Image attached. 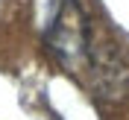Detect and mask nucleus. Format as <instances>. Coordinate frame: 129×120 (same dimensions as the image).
<instances>
[{"label":"nucleus","mask_w":129,"mask_h":120,"mask_svg":"<svg viewBox=\"0 0 129 120\" xmlns=\"http://www.w3.org/2000/svg\"><path fill=\"white\" fill-rule=\"evenodd\" d=\"M47 44L53 50V56L68 67V70H82L85 64H91V32L85 12L79 9L76 0H59L56 18L50 24Z\"/></svg>","instance_id":"obj_1"}]
</instances>
